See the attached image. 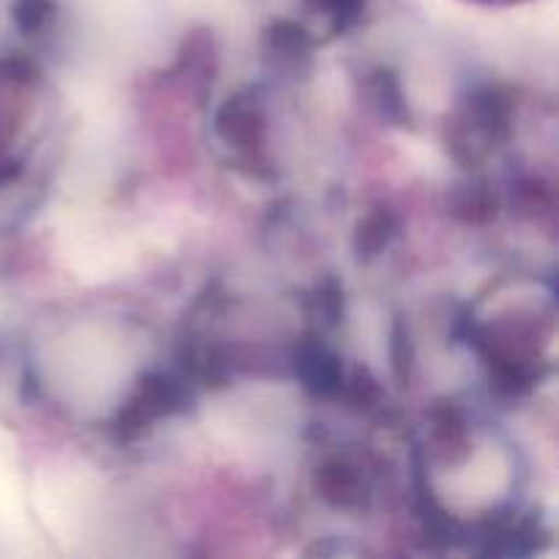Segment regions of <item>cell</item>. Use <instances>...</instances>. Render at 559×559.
<instances>
[{
  "label": "cell",
  "instance_id": "cell-1",
  "mask_svg": "<svg viewBox=\"0 0 559 559\" xmlns=\"http://www.w3.org/2000/svg\"><path fill=\"white\" fill-rule=\"evenodd\" d=\"M218 131H222V136L229 142V145H233V142L238 147L260 145L262 140L260 109H257L251 102H246V98H233V102L222 109V115H218Z\"/></svg>",
  "mask_w": 559,
  "mask_h": 559
},
{
  "label": "cell",
  "instance_id": "cell-2",
  "mask_svg": "<svg viewBox=\"0 0 559 559\" xmlns=\"http://www.w3.org/2000/svg\"><path fill=\"white\" fill-rule=\"evenodd\" d=\"M320 486H322V491H325L328 500L349 506L353 500H358L360 478H358V473L349 467V464L333 462V464H328V467H322Z\"/></svg>",
  "mask_w": 559,
  "mask_h": 559
},
{
  "label": "cell",
  "instance_id": "cell-3",
  "mask_svg": "<svg viewBox=\"0 0 559 559\" xmlns=\"http://www.w3.org/2000/svg\"><path fill=\"white\" fill-rule=\"evenodd\" d=\"M399 222L391 211H377L366 218V224L358 233V249L366 254H374V251L385 249L388 240L396 235Z\"/></svg>",
  "mask_w": 559,
  "mask_h": 559
}]
</instances>
